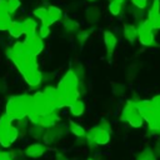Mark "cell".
Listing matches in <instances>:
<instances>
[{
  "mask_svg": "<svg viewBox=\"0 0 160 160\" xmlns=\"http://www.w3.org/2000/svg\"><path fill=\"white\" fill-rule=\"evenodd\" d=\"M62 26H64L65 31H68V32H75V31H79V24H78L75 20H72V19H66V20L64 21Z\"/></svg>",
  "mask_w": 160,
  "mask_h": 160,
  "instance_id": "44dd1931",
  "label": "cell"
},
{
  "mask_svg": "<svg viewBox=\"0 0 160 160\" xmlns=\"http://www.w3.org/2000/svg\"><path fill=\"white\" fill-rule=\"evenodd\" d=\"M6 56L14 62L18 68L20 74L22 75L24 80L30 86H38L41 80L42 75L38 68L36 56L31 54L24 45V42L18 41L12 46L6 49Z\"/></svg>",
  "mask_w": 160,
  "mask_h": 160,
  "instance_id": "6da1fadb",
  "label": "cell"
},
{
  "mask_svg": "<svg viewBox=\"0 0 160 160\" xmlns=\"http://www.w3.org/2000/svg\"><path fill=\"white\" fill-rule=\"evenodd\" d=\"M0 12L10 14L9 10H8V2H6V0H0Z\"/></svg>",
  "mask_w": 160,
  "mask_h": 160,
  "instance_id": "f546056e",
  "label": "cell"
},
{
  "mask_svg": "<svg viewBox=\"0 0 160 160\" xmlns=\"http://www.w3.org/2000/svg\"><path fill=\"white\" fill-rule=\"evenodd\" d=\"M88 36H89V31L88 30H79V32H78V40H79L80 44H84L86 41Z\"/></svg>",
  "mask_w": 160,
  "mask_h": 160,
  "instance_id": "f1b7e54d",
  "label": "cell"
},
{
  "mask_svg": "<svg viewBox=\"0 0 160 160\" xmlns=\"http://www.w3.org/2000/svg\"><path fill=\"white\" fill-rule=\"evenodd\" d=\"M49 128H50V129H49L48 131H45V134H44V141H45L46 144L55 142V141L59 140L60 136H61V134H60V128H59V126L52 125V126H49Z\"/></svg>",
  "mask_w": 160,
  "mask_h": 160,
  "instance_id": "7c38bea8",
  "label": "cell"
},
{
  "mask_svg": "<svg viewBox=\"0 0 160 160\" xmlns=\"http://www.w3.org/2000/svg\"><path fill=\"white\" fill-rule=\"evenodd\" d=\"M48 14H49V19H48V25L51 26L52 24H55L56 21H59L62 16V10L55 5H50L48 8Z\"/></svg>",
  "mask_w": 160,
  "mask_h": 160,
  "instance_id": "8fae6325",
  "label": "cell"
},
{
  "mask_svg": "<svg viewBox=\"0 0 160 160\" xmlns=\"http://www.w3.org/2000/svg\"><path fill=\"white\" fill-rule=\"evenodd\" d=\"M120 119L128 124H130L134 128H140L144 122V119L135 104V101H128L121 111Z\"/></svg>",
  "mask_w": 160,
  "mask_h": 160,
  "instance_id": "5b68a950",
  "label": "cell"
},
{
  "mask_svg": "<svg viewBox=\"0 0 160 160\" xmlns=\"http://www.w3.org/2000/svg\"><path fill=\"white\" fill-rule=\"evenodd\" d=\"M136 160H156L155 152L152 151V149L150 148H145L136 158Z\"/></svg>",
  "mask_w": 160,
  "mask_h": 160,
  "instance_id": "ffe728a7",
  "label": "cell"
},
{
  "mask_svg": "<svg viewBox=\"0 0 160 160\" xmlns=\"http://www.w3.org/2000/svg\"><path fill=\"white\" fill-rule=\"evenodd\" d=\"M158 12H160V0H152L151 5L149 8V11H148V19L154 16Z\"/></svg>",
  "mask_w": 160,
  "mask_h": 160,
  "instance_id": "cb8c5ba5",
  "label": "cell"
},
{
  "mask_svg": "<svg viewBox=\"0 0 160 160\" xmlns=\"http://www.w3.org/2000/svg\"><path fill=\"white\" fill-rule=\"evenodd\" d=\"M89 144L94 145H105L110 140V126L106 121H102L101 124L91 128L86 135Z\"/></svg>",
  "mask_w": 160,
  "mask_h": 160,
  "instance_id": "277c9868",
  "label": "cell"
},
{
  "mask_svg": "<svg viewBox=\"0 0 160 160\" xmlns=\"http://www.w3.org/2000/svg\"><path fill=\"white\" fill-rule=\"evenodd\" d=\"M12 19H11V14H4L0 12V31H6L8 28L10 26Z\"/></svg>",
  "mask_w": 160,
  "mask_h": 160,
  "instance_id": "ac0fdd59",
  "label": "cell"
},
{
  "mask_svg": "<svg viewBox=\"0 0 160 160\" xmlns=\"http://www.w3.org/2000/svg\"><path fill=\"white\" fill-rule=\"evenodd\" d=\"M18 135H19L18 129L11 124L6 126H0V144L4 148L10 146L18 139Z\"/></svg>",
  "mask_w": 160,
  "mask_h": 160,
  "instance_id": "52a82bcc",
  "label": "cell"
},
{
  "mask_svg": "<svg viewBox=\"0 0 160 160\" xmlns=\"http://www.w3.org/2000/svg\"><path fill=\"white\" fill-rule=\"evenodd\" d=\"M69 108H70L71 114L75 115V116H80V115H82L84 111H85V105H84V102H82L81 100H79V99H76V100H74L71 104H69Z\"/></svg>",
  "mask_w": 160,
  "mask_h": 160,
  "instance_id": "2e32d148",
  "label": "cell"
},
{
  "mask_svg": "<svg viewBox=\"0 0 160 160\" xmlns=\"http://www.w3.org/2000/svg\"><path fill=\"white\" fill-rule=\"evenodd\" d=\"M45 150H46V148H45L44 144L36 142V144L29 145V146L25 149V155H28V156H30V158H39V156H41V155L45 152Z\"/></svg>",
  "mask_w": 160,
  "mask_h": 160,
  "instance_id": "30bf717a",
  "label": "cell"
},
{
  "mask_svg": "<svg viewBox=\"0 0 160 160\" xmlns=\"http://www.w3.org/2000/svg\"><path fill=\"white\" fill-rule=\"evenodd\" d=\"M69 126H70V131H71L74 135H76V136H79V138H82V136H85V135H86L85 129H84L82 126H80L79 124H75V122L70 121Z\"/></svg>",
  "mask_w": 160,
  "mask_h": 160,
  "instance_id": "7402d4cb",
  "label": "cell"
},
{
  "mask_svg": "<svg viewBox=\"0 0 160 160\" xmlns=\"http://www.w3.org/2000/svg\"><path fill=\"white\" fill-rule=\"evenodd\" d=\"M122 32H124V36L128 41L134 42L135 39L138 38V26H135L132 24H125L124 29H122Z\"/></svg>",
  "mask_w": 160,
  "mask_h": 160,
  "instance_id": "9a60e30c",
  "label": "cell"
},
{
  "mask_svg": "<svg viewBox=\"0 0 160 160\" xmlns=\"http://www.w3.org/2000/svg\"><path fill=\"white\" fill-rule=\"evenodd\" d=\"M99 18H100V11H99L98 8L92 6V8L88 9V11H86V20L89 22H96L99 20Z\"/></svg>",
  "mask_w": 160,
  "mask_h": 160,
  "instance_id": "d6986e66",
  "label": "cell"
},
{
  "mask_svg": "<svg viewBox=\"0 0 160 160\" xmlns=\"http://www.w3.org/2000/svg\"><path fill=\"white\" fill-rule=\"evenodd\" d=\"M159 132H160V129H159Z\"/></svg>",
  "mask_w": 160,
  "mask_h": 160,
  "instance_id": "836d02e7",
  "label": "cell"
},
{
  "mask_svg": "<svg viewBox=\"0 0 160 160\" xmlns=\"http://www.w3.org/2000/svg\"><path fill=\"white\" fill-rule=\"evenodd\" d=\"M104 44H105V48H106V52H108V59L110 60L111 59V55L116 48V44H118V39L116 36L111 32V31H104Z\"/></svg>",
  "mask_w": 160,
  "mask_h": 160,
  "instance_id": "9c48e42d",
  "label": "cell"
},
{
  "mask_svg": "<svg viewBox=\"0 0 160 160\" xmlns=\"http://www.w3.org/2000/svg\"><path fill=\"white\" fill-rule=\"evenodd\" d=\"M6 31H8V32L10 34V36H12V38H16V39L20 38L21 35H24L22 22H21V21H14V20H12Z\"/></svg>",
  "mask_w": 160,
  "mask_h": 160,
  "instance_id": "5bb4252c",
  "label": "cell"
},
{
  "mask_svg": "<svg viewBox=\"0 0 160 160\" xmlns=\"http://www.w3.org/2000/svg\"><path fill=\"white\" fill-rule=\"evenodd\" d=\"M32 109V96L22 94V95H14L9 99L6 104V114L10 115L14 120H20L28 116V114Z\"/></svg>",
  "mask_w": 160,
  "mask_h": 160,
  "instance_id": "3957f363",
  "label": "cell"
},
{
  "mask_svg": "<svg viewBox=\"0 0 160 160\" xmlns=\"http://www.w3.org/2000/svg\"><path fill=\"white\" fill-rule=\"evenodd\" d=\"M6 2H8V10H9L10 14L16 12V10L21 5V1L20 0H6Z\"/></svg>",
  "mask_w": 160,
  "mask_h": 160,
  "instance_id": "d4e9b609",
  "label": "cell"
},
{
  "mask_svg": "<svg viewBox=\"0 0 160 160\" xmlns=\"http://www.w3.org/2000/svg\"><path fill=\"white\" fill-rule=\"evenodd\" d=\"M131 4L139 9H145L149 5V0H130Z\"/></svg>",
  "mask_w": 160,
  "mask_h": 160,
  "instance_id": "83f0119b",
  "label": "cell"
},
{
  "mask_svg": "<svg viewBox=\"0 0 160 160\" xmlns=\"http://www.w3.org/2000/svg\"><path fill=\"white\" fill-rule=\"evenodd\" d=\"M88 160H94V159H88Z\"/></svg>",
  "mask_w": 160,
  "mask_h": 160,
  "instance_id": "d6a6232c",
  "label": "cell"
},
{
  "mask_svg": "<svg viewBox=\"0 0 160 160\" xmlns=\"http://www.w3.org/2000/svg\"><path fill=\"white\" fill-rule=\"evenodd\" d=\"M21 22H22V28H24V34H25L26 36H30V35L36 34L38 22H36L35 19H32V18H26V19H24Z\"/></svg>",
  "mask_w": 160,
  "mask_h": 160,
  "instance_id": "4fadbf2b",
  "label": "cell"
},
{
  "mask_svg": "<svg viewBox=\"0 0 160 160\" xmlns=\"http://www.w3.org/2000/svg\"><path fill=\"white\" fill-rule=\"evenodd\" d=\"M110 1H111V0H110ZM114 1H116V2H120V4H122V2L125 1V0H114Z\"/></svg>",
  "mask_w": 160,
  "mask_h": 160,
  "instance_id": "4dcf8cb0",
  "label": "cell"
},
{
  "mask_svg": "<svg viewBox=\"0 0 160 160\" xmlns=\"http://www.w3.org/2000/svg\"><path fill=\"white\" fill-rule=\"evenodd\" d=\"M121 5L122 4H120V2H116V1H114V0H111L110 2H109V6H108V9H109V11H110V14L111 15H114V16H118V15H120V12H121Z\"/></svg>",
  "mask_w": 160,
  "mask_h": 160,
  "instance_id": "603a6c76",
  "label": "cell"
},
{
  "mask_svg": "<svg viewBox=\"0 0 160 160\" xmlns=\"http://www.w3.org/2000/svg\"><path fill=\"white\" fill-rule=\"evenodd\" d=\"M32 14L35 15L36 19L40 20L41 24H45L48 25V19H49V14H48V8H44V6H38L34 9Z\"/></svg>",
  "mask_w": 160,
  "mask_h": 160,
  "instance_id": "e0dca14e",
  "label": "cell"
},
{
  "mask_svg": "<svg viewBox=\"0 0 160 160\" xmlns=\"http://www.w3.org/2000/svg\"><path fill=\"white\" fill-rule=\"evenodd\" d=\"M36 34H38L41 39L48 38V36L50 35V26H49V25H45V24H41L40 28H39V30L36 31Z\"/></svg>",
  "mask_w": 160,
  "mask_h": 160,
  "instance_id": "484cf974",
  "label": "cell"
},
{
  "mask_svg": "<svg viewBox=\"0 0 160 160\" xmlns=\"http://www.w3.org/2000/svg\"><path fill=\"white\" fill-rule=\"evenodd\" d=\"M79 79L70 69L60 80V82L56 86L58 94H59V101L56 105V109H61L64 106H69L74 100L79 99L80 91H79Z\"/></svg>",
  "mask_w": 160,
  "mask_h": 160,
  "instance_id": "7a4b0ae2",
  "label": "cell"
},
{
  "mask_svg": "<svg viewBox=\"0 0 160 160\" xmlns=\"http://www.w3.org/2000/svg\"><path fill=\"white\" fill-rule=\"evenodd\" d=\"M152 26L148 19L141 20L138 26V39L144 46H152L155 44V36L152 32Z\"/></svg>",
  "mask_w": 160,
  "mask_h": 160,
  "instance_id": "8992f818",
  "label": "cell"
},
{
  "mask_svg": "<svg viewBox=\"0 0 160 160\" xmlns=\"http://www.w3.org/2000/svg\"><path fill=\"white\" fill-rule=\"evenodd\" d=\"M22 42H24L25 48H26L31 54H34L35 56L40 55L41 51L44 50V41H42V39H41L38 34L26 36Z\"/></svg>",
  "mask_w": 160,
  "mask_h": 160,
  "instance_id": "ba28073f",
  "label": "cell"
},
{
  "mask_svg": "<svg viewBox=\"0 0 160 160\" xmlns=\"http://www.w3.org/2000/svg\"><path fill=\"white\" fill-rule=\"evenodd\" d=\"M148 20L150 21V24H151V26H152V29H154V30H158V29H160V12L155 14L154 16L149 18Z\"/></svg>",
  "mask_w": 160,
  "mask_h": 160,
  "instance_id": "4316f807",
  "label": "cell"
},
{
  "mask_svg": "<svg viewBox=\"0 0 160 160\" xmlns=\"http://www.w3.org/2000/svg\"><path fill=\"white\" fill-rule=\"evenodd\" d=\"M88 1H90V2H95V1H98V0H88Z\"/></svg>",
  "mask_w": 160,
  "mask_h": 160,
  "instance_id": "1f68e13d",
  "label": "cell"
}]
</instances>
